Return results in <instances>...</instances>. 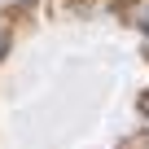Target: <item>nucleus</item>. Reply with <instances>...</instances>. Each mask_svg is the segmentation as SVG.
<instances>
[{"label": "nucleus", "instance_id": "2", "mask_svg": "<svg viewBox=\"0 0 149 149\" xmlns=\"http://www.w3.org/2000/svg\"><path fill=\"white\" fill-rule=\"evenodd\" d=\"M0 57H5V35H0Z\"/></svg>", "mask_w": 149, "mask_h": 149}, {"label": "nucleus", "instance_id": "3", "mask_svg": "<svg viewBox=\"0 0 149 149\" xmlns=\"http://www.w3.org/2000/svg\"><path fill=\"white\" fill-rule=\"evenodd\" d=\"M145 114H149V101H145Z\"/></svg>", "mask_w": 149, "mask_h": 149}, {"label": "nucleus", "instance_id": "1", "mask_svg": "<svg viewBox=\"0 0 149 149\" xmlns=\"http://www.w3.org/2000/svg\"><path fill=\"white\" fill-rule=\"evenodd\" d=\"M136 22L149 31V0H140V5H136Z\"/></svg>", "mask_w": 149, "mask_h": 149}]
</instances>
